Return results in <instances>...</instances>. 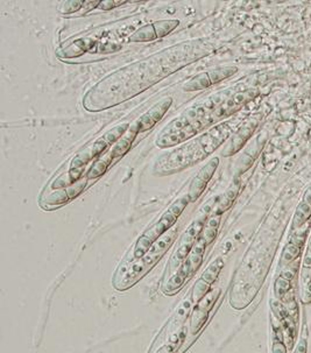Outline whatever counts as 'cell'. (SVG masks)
<instances>
[{"mask_svg":"<svg viewBox=\"0 0 311 353\" xmlns=\"http://www.w3.org/2000/svg\"><path fill=\"white\" fill-rule=\"evenodd\" d=\"M173 241V235L166 237L160 243L155 244L144 257L139 260L133 261L129 266L126 267V269H122L121 273H117L115 276V287L117 289H127L129 286H133L142 275H145L158 259L163 256L164 252L169 247V245Z\"/></svg>","mask_w":311,"mask_h":353,"instance_id":"cell-1","label":"cell"},{"mask_svg":"<svg viewBox=\"0 0 311 353\" xmlns=\"http://www.w3.org/2000/svg\"><path fill=\"white\" fill-rule=\"evenodd\" d=\"M189 309L190 302L184 301L183 306H181V308L167 323L166 328L158 335L157 343H154L150 353H175L186 331L183 323Z\"/></svg>","mask_w":311,"mask_h":353,"instance_id":"cell-2","label":"cell"},{"mask_svg":"<svg viewBox=\"0 0 311 353\" xmlns=\"http://www.w3.org/2000/svg\"><path fill=\"white\" fill-rule=\"evenodd\" d=\"M127 130V123L121 124V125L110 130L109 132H106L103 136H100L98 140H96V141L92 143L91 147L83 150L82 153H79V154L74 159L73 163H71V169H82L83 166H85L87 162L91 161L93 158L98 156L100 153H103L109 146H111L113 142H116L122 134L126 133Z\"/></svg>","mask_w":311,"mask_h":353,"instance_id":"cell-3","label":"cell"},{"mask_svg":"<svg viewBox=\"0 0 311 353\" xmlns=\"http://www.w3.org/2000/svg\"><path fill=\"white\" fill-rule=\"evenodd\" d=\"M189 202L190 198L188 195L182 196V197L177 199V201L162 215V217L160 218V221H157V224L154 225L150 231H147V233L142 234L141 237L144 238L148 244L153 245L154 241L156 240L160 235L163 234L167 230H169V228L176 223L179 216L182 214Z\"/></svg>","mask_w":311,"mask_h":353,"instance_id":"cell-4","label":"cell"},{"mask_svg":"<svg viewBox=\"0 0 311 353\" xmlns=\"http://www.w3.org/2000/svg\"><path fill=\"white\" fill-rule=\"evenodd\" d=\"M219 165V159L213 158L206 163L205 167H203L202 169L198 172V174L196 175V177L191 182L189 191H188V196H189L190 202H195L200 195L203 194V191L205 190L207 183L215 174L217 171V167Z\"/></svg>","mask_w":311,"mask_h":353,"instance_id":"cell-5","label":"cell"},{"mask_svg":"<svg viewBox=\"0 0 311 353\" xmlns=\"http://www.w3.org/2000/svg\"><path fill=\"white\" fill-rule=\"evenodd\" d=\"M171 103H173V99H171L170 97L164 98V99H162L160 103L155 104L148 112L142 114V116L139 118L137 124L138 133L146 132V131L153 129V127L160 122L162 118L164 117V114L167 113V111L169 110V107L171 106Z\"/></svg>","mask_w":311,"mask_h":353,"instance_id":"cell-6","label":"cell"},{"mask_svg":"<svg viewBox=\"0 0 311 353\" xmlns=\"http://www.w3.org/2000/svg\"><path fill=\"white\" fill-rule=\"evenodd\" d=\"M198 131V127L189 124V125L179 131H169V132H163L160 138H157L156 145L166 148V147H173L177 143L184 141V140L193 138Z\"/></svg>","mask_w":311,"mask_h":353,"instance_id":"cell-7","label":"cell"},{"mask_svg":"<svg viewBox=\"0 0 311 353\" xmlns=\"http://www.w3.org/2000/svg\"><path fill=\"white\" fill-rule=\"evenodd\" d=\"M217 299V295L215 292L210 293L209 295L205 296V299H203L199 302V305L196 307L195 312H194L193 317H191V332L196 333L198 330L202 328L204 322H205L207 313H209L210 309Z\"/></svg>","mask_w":311,"mask_h":353,"instance_id":"cell-8","label":"cell"},{"mask_svg":"<svg viewBox=\"0 0 311 353\" xmlns=\"http://www.w3.org/2000/svg\"><path fill=\"white\" fill-rule=\"evenodd\" d=\"M202 226H203V221H194V224H191L189 228L186 231V234H184L183 237L187 238V240L183 239V238L181 239L180 248L176 253L177 263H181V261L184 260V258L188 256V253H189V251L191 250V246H193L194 239L196 238L197 233H198V231H200Z\"/></svg>","mask_w":311,"mask_h":353,"instance_id":"cell-9","label":"cell"},{"mask_svg":"<svg viewBox=\"0 0 311 353\" xmlns=\"http://www.w3.org/2000/svg\"><path fill=\"white\" fill-rule=\"evenodd\" d=\"M211 81H210L209 73H200L196 76H194L191 80L183 86V90L187 92H194V91H200L207 89L211 86Z\"/></svg>","mask_w":311,"mask_h":353,"instance_id":"cell-10","label":"cell"},{"mask_svg":"<svg viewBox=\"0 0 311 353\" xmlns=\"http://www.w3.org/2000/svg\"><path fill=\"white\" fill-rule=\"evenodd\" d=\"M157 39L156 33H155L153 24L146 25L144 27L139 28L129 37L131 42H150Z\"/></svg>","mask_w":311,"mask_h":353,"instance_id":"cell-11","label":"cell"},{"mask_svg":"<svg viewBox=\"0 0 311 353\" xmlns=\"http://www.w3.org/2000/svg\"><path fill=\"white\" fill-rule=\"evenodd\" d=\"M179 25V20H158L153 22L155 33H156V37L158 39L164 38L166 35L170 34Z\"/></svg>","mask_w":311,"mask_h":353,"instance_id":"cell-12","label":"cell"},{"mask_svg":"<svg viewBox=\"0 0 311 353\" xmlns=\"http://www.w3.org/2000/svg\"><path fill=\"white\" fill-rule=\"evenodd\" d=\"M236 71H238V68L236 67H220L217 68V69H213L212 71L209 73L210 81H211L212 84L219 83V82L226 80V78L231 77L232 75H234Z\"/></svg>","mask_w":311,"mask_h":353,"instance_id":"cell-13","label":"cell"},{"mask_svg":"<svg viewBox=\"0 0 311 353\" xmlns=\"http://www.w3.org/2000/svg\"><path fill=\"white\" fill-rule=\"evenodd\" d=\"M71 189L73 188L63 189V190H60V191L55 192V194H51L49 197H48V203H50L53 205H61L63 203H67L70 198L75 197L77 194H79L80 192V190L70 192Z\"/></svg>","mask_w":311,"mask_h":353,"instance_id":"cell-14","label":"cell"},{"mask_svg":"<svg viewBox=\"0 0 311 353\" xmlns=\"http://www.w3.org/2000/svg\"><path fill=\"white\" fill-rule=\"evenodd\" d=\"M137 133H138V131H137V129H135L134 133H133L132 135L127 136V138L121 139V141H119L118 143H117V146L115 147V149H113V152H112L111 158L112 159L113 158H121V156L124 155L129 148H131L132 141H133V139L135 138V135H137Z\"/></svg>","mask_w":311,"mask_h":353,"instance_id":"cell-15","label":"cell"},{"mask_svg":"<svg viewBox=\"0 0 311 353\" xmlns=\"http://www.w3.org/2000/svg\"><path fill=\"white\" fill-rule=\"evenodd\" d=\"M311 217V205L303 202L302 204L300 205L299 209H297L296 216H295L294 220V226L299 227L302 226L303 224L307 223V221Z\"/></svg>","mask_w":311,"mask_h":353,"instance_id":"cell-16","label":"cell"},{"mask_svg":"<svg viewBox=\"0 0 311 353\" xmlns=\"http://www.w3.org/2000/svg\"><path fill=\"white\" fill-rule=\"evenodd\" d=\"M84 0H67V1H61L58 4V11L63 14H70V13L79 11L83 8Z\"/></svg>","mask_w":311,"mask_h":353,"instance_id":"cell-17","label":"cell"},{"mask_svg":"<svg viewBox=\"0 0 311 353\" xmlns=\"http://www.w3.org/2000/svg\"><path fill=\"white\" fill-rule=\"evenodd\" d=\"M112 161V158H110L109 160H98L93 163V166L90 168L89 173H87V177L89 178H96L102 176L104 173L106 172L108 167L110 165V162Z\"/></svg>","mask_w":311,"mask_h":353,"instance_id":"cell-18","label":"cell"},{"mask_svg":"<svg viewBox=\"0 0 311 353\" xmlns=\"http://www.w3.org/2000/svg\"><path fill=\"white\" fill-rule=\"evenodd\" d=\"M219 221H220V216H218V217H216V218H212V220L206 224L203 238L205 239L207 244L211 243V241L215 239V237L217 234V227H218Z\"/></svg>","mask_w":311,"mask_h":353,"instance_id":"cell-19","label":"cell"},{"mask_svg":"<svg viewBox=\"0 0 311 353\" xmlns=\"http://www.w3.org/2000/svg\"><path fill=\"white\" fill-rule=\"evenodd\" d=\"M86 51V47L84 45V40L80 39V40H77L75 44H73L69 47L67 48V50H64V56L66 57H75L79 56L83 53Z\"/></svg>","mask_w":311,"mask_h":353,"instance_id":"cell-20","label":"cell"},{"mask_svg":"<svg viewBox=\"0 0 311 353\" xmlns=\"http://www.w3.org/2000/svg\"><path fill=\"white\" fill-rule=\"evenodd\" d=\"M253 132V129H244L242 131H240V132L238 133V135L235 136L234 140H233V143H232V152H231V154H233V153H235V152H238L239 149L241 148V146L244 145L246 140H247V138L249 135H251V133Z\"/></svg>","mask_w":311,"mask_h":353,"instance_id":"cell-21","label":"cell"},{"mask_svg":"<svg viewBox=\"0 0 311 353\" xmlns=\"http://www.w3.org/2000/svg\"><path fill=\"white\" fill-rule=\"evenodd\" d=\"M224 266V264H223V261L218 259L216 261V263H213L211 266L207 268V270L205 273L203 274V280L206 281L207 283H211L212 281L216 280L217 275H218L220 268Z\"/></svg>","mask_w":311,"mask_h":353,"instance_id":"cell-22","label":"cell"},{"mask_svg":"<svg viewBox=\"0 0 311 353\" xmlns=\"http://www.w3.org/2000/svg\"><path fill=\"white\" fill-rule=\"evenodd\" d=\"M290 288V281L283 279V277H280V279H277L276 282H275V296H276L277 299H283V297H286L287 293L289 292Z\"/></svg>","mask_w":311,"mask_h":353,"instance_id":"cell-23","label":"cell"},{"mask_svg":"<svg viewBox=\"0 0 311 353\" xmlns=\"http://www.w3.org/2000/svg\"><path fill=\"white\" fill-rule=\"evenodd\" d=\"M301 248L300 247H297V246H295L294 244H289V245H287V247L284 248V252H283V260H284V263H293V261H295L297 259V257L300 256V251Z\"/></svg>","mask_w":311,"mask_h":353,"instance_id":"cell-24","label":"cell"},{"mask_svg":"<svg viewBox=\"0 0 311 353\" xmlns=\"http://www.w3.org/2000/svg\"><path fill=\"white\" fill-rule=\"evenodd\" d=\"M124 4H126V1H121V0H118V1L117 0H104V1H100L98 8L104 9V11H109V9L118 7V6Z\"/></svg>","mask_w":311,"mask_h":353,"instance_id":"cell-25","label":"cell"},{"mask_svg":"<svg viewBox=\"0 0 311 353\" xmlns=\"http://www.w3.org/2000/svg\"><path fill=\"white\" fill-rule=\"evenodd\" d=\"M273 353H287V348L284 345L283 341H281L276 335L274 336V343H273Z\"/></svg>","mask_w":311,"mask_h":353,"instance_id":"cell-26","label":"cell"},{"mask_svg":"<svg viewBox=\"0 0 311 353\" xmlns=\"http://www.w3.org/2000/svg\"><path fill=\"white\" fill-rule=\"evenodd\" d=\"M296 270H297V267H289L288 269L286 270H283L282 274H281V277H283V279H286L288 281H291L295 277V274H296Z\"/></svg>","mask_w":311,"mask_h":353,"instance_id":"cell-27","label":"cell"},{"mask_svg":"<svg viewBox=\"0 0 311 353\" xmlns=\"http://www.w3.org/2000/svg\"><path fill=\"white\" fill-rule=\"evenodd\" d=\"M303 302L304 303H310L311 302V281L308 283L307 288L304 289L303 293Z\"/></svg>","mask_w":311,"mask_h":353,"instance_id":"cell-28","label":"cell"},{"mask_svg":"<svg viewBox=\"0 0 311 353\" xmlns=\"http://www.w3.org/2000/svg\"><path fill=\"white\" fill-rule=\"evenodd\" d=\"M294 353H307V342L306 339H302L297 345L296 350H295Z\"/></svg>","mask_w":311,"mask_h":353,"instance_id":"cell-29","label":"cell"},{"mask_svg":"<svg viewBox=\"0 0 311 353\" xmlns=\"http://www.w3.org/2000/svg\"><path fill=\"white\" fill-rule=\"evenodd\" d=\"M304 202L311 205V187L308 189V191L306 192V196H304Z\"/></svg>","mask_w":311,"mask_h":353,"instance_id":"cell-30","label":"cell"},{"mask_svg":"<svg viewBox=\"0 0 311 353\" xmlns=\"http://www.w3.org/2000/svg\"><path fill=\"white\" fill-rule=\"evenodd\" d=\"M304 266H306V267L311 266V257H307L306 258V261H304Z\"/></svg>","mask_w":311,"mask_h":353,"instance_id":"cell-31","label":"cell"}]
</instances>
